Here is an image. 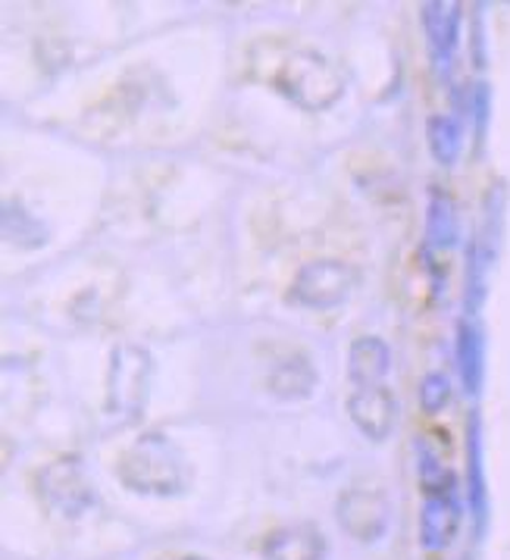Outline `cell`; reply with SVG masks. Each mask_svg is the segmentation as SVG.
<instances>
[{"mask_svg":"<svg viewBox=\"0 0 510 560\" xmlns=\"http://www.w3.org/2000/svg\"><path fill=\"white\" fill-rule=\"evenodd\" d=\"M188 560H198V558H188Z\"/></svg>","mask_w":510,"mask_h":560,"instance_id":"obj_20","label":"cell"},{"mask_svg":"<svg viewBox=\"0 0 510 560\" xmlns=\"http://www.w3.org/2000/svg\"><path fill=\"white\" fill-rule=\"evenodd\" d=\"M451 398V382L444 373H426L420 380V407L426 413H439Z\"/></svg>","mask_w":510,"mask_h":560,"instance_id":"obj_18","label":"cell"},{"mask_svg":"<svg viewBox=\"0 0 510 560\" xmlns=\"http://www.w3.org/2000/svg\"><path fill=\"white\" fill-rule=\"evenodd\" d=\"M276 85L286 91L294 104H301L304 110H323L341 94L338 72L320 54H311V50L291 54L289 60L282 63Z\"/></svg>","mask_w":510,"mask_h":560,"instance_id":"obj_2","label":"cell"},{"mask_svg":"<svg viewBox=\"0 0 510 560\" xmlns=\"http://www.w3.org/2000/svg\"><path fill=\"white\" fill-rule=\"evenodd\" d=\"M148 380H151V354L135 345L116 348L111 380H107V413L123 423L135 420L148 398Z\"/></svg>","mask_w":510,"mask_h":560,"instance_id":"obj_3","label":"cell"},{"mask_svg":"<svg viewBox=\"0 0 510 560\" xmlns=\"http://www.w3.org/2000/svg\"><path fill=\"white\" fill-rule=\"evenodd\" d=\"M420 20L436 63L448 67L454 60L457 42H461V7L457 3H422Z\"/></svg>","mask_w":510,"mask_h":560,"instance_id":"obj_8","label":"cell"},{"mask_svg":"<svg viewBox=\"0 0 510 560\" xmlns=\"http://www.w3.org/2000/svg\"><path fill=\"white\" fill-rule=\"evenodd\" d=\"M348 413L355 427L373 442H385L395 429V398L385 385H357L348 398Z\"/></svg>","mask_w":510,"mask_h":560,"instance_id":"obj_5","label":"cell"},{"mask_svg":"<svg viewBox=\"0 0 510 560\" xmlns=\"http://www.w3.org/2000/svg\"><path fill=\"white\" fill-rule=\"evenodd\" d=\"M466 476H470V511L476 516L479 529L486 526L488 492H486V464H483V427L473 413L466 420Z\"/></svg>","mask_w":510,"mask_h":560,"instance_id":"obj_11","label":"cell"},{"mask_svg":"<svg viewBox=\"0 0 510 560\" xmlns=\"http://www.w3.org/2000/svg\"><path fill=\"white\" fill-rule=\"evenodd\" d=\"M461 523V511L451 492L426 494L420 508V541L426 551H442L444 545L454 538Z\"/></svg>","mask_w":510,"mask_h":560,"instance_id":"obj_9","label":"cell"},{"mask_svg":"<svg viewBox=\"0 0 510 560\" xmlns=\"http://www.w3.org/2000/svg\"><path fill=\"white\" fill-rule=\"evenodd\" d=\"M389 363H392L389 345H385L382 338L363 336L351 345L348 373H351V380H355L357 385H382L385 373H389Z\"/></svg>","mask_w":510,"mask_h":560,"instance_id":"obj_12","label":"cell"},{"mask_svg":"<svg viewBox=\"0 0 510 560\" xmlns=\"http://www.w3.org/2000/svg\"><path fill=\"white\" fill-rule=\"evenodd\" d=\"M426 138H429V151L442 166H454L461 151H464V129L454 116L439 113L426 122Z\"/></svg>","mask_w":510,"mask_h":560,"instance_id":"obj_16","label":"cell"},{"mask_svg":"<svg viewBox=\"0 0 510 560\" xmlns=\"http://www.w3.org/2000/svg\"><path fill=\"white\" fill-rule=\"evenodd\" d=\"M42 486H45L47 501L63 511L67 516H79L91 504V492L82 479L79 460H57L42 472Z\"/></svg>","mask_w":510,"mask_h":560,"instance_id":"obj_7","label":"cell"},{"mask_svg":"<svg viewBox=\"0 0 510 560\" xmlns=\"http://www.w3.org/2000/svg\"><path fill=\"white\" fill-rule=\"evenodd\" d=\"M457 370H461L466 398H476L486 380V338L473 316L461 319L457 326Z\"/></svg>","mask_w":510,"mask_h":560,"instance_id":"obj_10","label":"cell"},{"mask_svg":"<svg viewBox=\"0 0 510 560\" xmlns=\"http://www.w3.org/2000/svg\"><path fill=\"white\" fill-rule=\"evenodd\" d=\"M417 454H420V482L426 486V494L451 492L454 489V476L439 460V454H432L426 442H417Z\"/></svg>","mask_w":510,"mask_h":560,"instance_id":"obj_17","label":"cell"},{"mask_svg":"<svg viewBox=\"0 0 510 560\" xmlns=\"http://www.w3.org/2000/svg\"><path fill=\"white\" fill-rule=\"evenodd\" d=\"M119 479L129 489H135V492H182V486H185V460L170 445V439H163V435H144V439H138L132 448L123 454V460H119Z\"/></svg>","mask_w":510,"mask_h":560,"instance_id":"obj_1","label":"cell"},{"mask_svg":"<svg viewBox=\"0 0 510 560\" xmlns=\"http://www.w3.org/2000/svg\"><path fill=\"white\" fill-rule=\"evenodd\" d=\"M338 523L360 541H376L389 523V504L379 492L355 489L338 501Z\"/></svg>","mask_w":510,"mask_h":560,"instance_id":"obj_6","label":"cell"},{"mask_svg":"<svg viewBox=\"0 0 510 560\" xmlns=\"http://www.w3.org/2000/svg\"><path fill=\"white\" fill-rule=\"evenodd\" d=\"M323 558V536L311 526H289L279 529L267 541V560H320Z\"/></svg>","mask_w":510,"mask_h":560,"instance_id":"obj_14","label":"cell"},{"mask_svg":"<svg viewBox=\"0 0 510 560\" xmlns=\"http://www.w3.org/2000/svg\"><path fill=\"white\" fill-rule=\"evenodd\" d=\"M470 110H473V119H476V135L483 138L488 126V110H491V94H488V85H476L473 97H470Z\"/></svg>","mask_w":510,"mask_h":560,"instance_id":"obj_19","label":"cell"},{"mask_svg":"<svg viewBox=\"0 0 510 560\" xmlns=\"http://www.w3.org/2000/svg\"><path fill=\"white\" fill-rule=\"evenodd\" d=\"M426 242L436 250H448L457 242V210L451 195L444 191H432L429 195V207H426Z\"/></svg>","mask_w":510,"mask_h":560,"instance_id":"obj_15","label":"cell"},{"mask_svg":"<svg viewBox=\"0 0 510 560\" xmlns=\"http://www.w3.org/2000/svg\"><path fill=\"white\" fill-rule=\"evenodd\" d=\"M316 385V373H313L311 360L304 354H291L289 360L276 363V370L269 373V392L276 398H286V401H301L308 398Z\"/></svg>","mask_w":510,"mask_h":560,"instance_id":"obj_13","label":"cell"},{"mask_svg":"<svg viewBox=\"0 0 510 560\" xmlns=\"http://www.w3.org/2000/svg\"><path fill=\"white\" fill-rule=\"evenodd\" d=\"M357 285L355 267L341 264V260H313L308 267H301V272L294 276L291 285V298L304 307L313 311H326L341 304L351 289Z\"/></svg>","mask_w":510,"mask_h":560,"instance_id":"obj_4","label":"cell"}]
</instances>
